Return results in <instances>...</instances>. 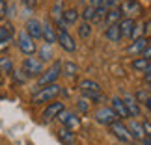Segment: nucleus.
I'll return each mask as SVG.
<instances>
[{
    "mask_svg": "<svg viewBox=\"0 0 151 145\" xmlns=\"http://www.w3.org/2000/svg\"><path fill=\"white\" fill-rule=\"evenodd\" d=\"M147 65H149V60L147 58H136V60H132V63H131V67L134 69V71H140V73H144L147 69Z\"/></svg>",
    "mask_w": 151,
    "mask_h": 145,
    "instance_id": "nucleus-28",
    "label": "nucleus"
},
{
    "mask_svg": "<svg viewBox=\"0 0 151 145\" xmlns=\"http://www.w3.org/2000/svg\"><path fill=\"white\" fill-rule=\"evenodd\" d=\"M142 129H144V132H146V138H151V123L149 121H144Z\"/></svg>",
    "mask_w": 151,
    "mask_h": 145,
    "instance_id": "nucleus-38",
    "label": "nucleus"
},
{
    "mask_svg": "<svg viewBox=\"0 0 151 145\" xmlns=\"http://www.w3.org/2000/svg\"><path fill=\"white\" fill-rule=\"evenodd\" d=\"M80 95L84 99H88L90 102H97V101H103V89L101 86L95 82V80H90L86 78L80 82Z\"/></svg>",
    "mask_w": 151,
    "mask_h": 145,
    "instance_id": "nucleus-1",
    "label": "nucleus"
},
{
    "mask_svg": "<svg viewBox=\"0 0 151 145\" xmlns=\"http://www.w3.org/2000/svg\"><path fill=\"white\" fill-rule=\"evenodd\" d=\"M147 45H149V39L147 37H138V39H134V43L129 47L127 52H129V54H138V56H140L142 52L147 49Z\"/></svg>",
    "mask_w": 151,
    "mask_h": 145,
    "instance_id": "nucleus-17",
    "label": "nucleus"
},
{
    "mask_svg": "<svg viewBox=\"0 0 151 145\" xmlns=\"http://www.w3.org/2000/svg\"><path fill=\"white\" fill-rule=\"evenodd\" d=\"M56 36H58V43H60V47L63 50H65V52H75L77 43H75V39L69 36L67 30H58V28H56Z\"/></svg>",
    "mask_w": 151,
    "mask_h": 145,
    "instance_id": "nucleus-11",
    "label": "nucleus"
},
{
    "mask_svg": "<svg viewBox=\"0 0 151 145\" xmlns=\"http://www.w3.org/2000/svg\"><path fill=\"white\" fill-rule=\"evenodd\" d=\"M0 73H13V61L8 56L0 58Z\"/></svg>",
    "mask_w": 151,
    "mask_h": 145,
    "instance_id": "nucleus-31",
    "label": "nucleus"
},
{
    "mask_svg": "<svg viewBox=\"0 0 151 145\" xmlns=\"http://www.w3.org/2000/svg\"><path fill=\"white\" fill-rule=\"evenodd\" d=\"M151 36V19L147 22H144V37H147Z\"/></svg>",
    "mask_w": 151,
    "mask_h": 145,
    "instance_id": "nucleus-39",
    "label": "nucleus"
},
{
    "mask_svg": "<svg viewBox=\"0 0 151 145\" xmlns=\"http://www.w3.org/2000/svg\"><path fill=\"white\" fill-rule=\"evenodd\" d=\"M62 74V61H54L49 69L37 76V88H45V86H50V84H56V80L60 78Z\"/></svg>",
    "mask_w": 151,
    "mask_h": 145,
    "instance_id": "nucleus-3",
    "label": "nucleus"
},
{
    "mask_svg": "<svg viewBox=\"0 0 151 145\" xmlns=\"http://www.w3.org/2000/svg\"><path fill=\"white\" fill-rule=\"evenodd\" d=\"M62 74L67 78H77L78 74V65L75 61H63L62 63Z\"/></svg>",
    "mask_w": 151,
    "mask_h": 145,
    "instance_id": "nucleus-20",
    "label": "nucleus"
},
{
    "mask_svg": "<svg viewBox=\"0 0 151 145\" xmlns=\"http://www.w3.org/2000/svg\"><path fill=\"white\" fill-rule=\"evenodd\" d=\"M138 37H144V22H134V28H132V34H131V39H138Z\"/></svg>",
    "mask_w": 151,
    "mask_h": 145,
    "instance_id": "nucleus-32",
    "label": "nucleus"
},
{
    "mask_svg": "<svg viewBox=\"0 0 151 145\" xmlns=\"http://www.w3.org/2000/svg\"><path fill=\"white\" fill-rule=\"evenodd\" d=\"M110 130H112V134L118 138L119 141H123V143H131L134 138H132V134H131V130L127 129V126L121 123V121H114L112 125H110Z\"/></svg>",
    "mask_w": 151,
    "mask_h": 145,
    "instance_id": "nucleus-7",
    "label": "nucleus"
},
{
    "mask_svg": "<svg viewBox=\"0 0 151 145\" xmlns=\"http://www.w3.org/2000/svg\"><path fill=\"white\" fill-rule=\"evenodd\" d=\"M8 47H9V41H4V39H0V52H4Z\"/></svg>",
    "mask_w": 151,
    "mask_h": 145,
    "instance_id": "nucleus-41",
    "label": "nucleus"
},
{
    "mask_svg": "<svg viewBox=\"0 0 151 145\" xmlns=\"http://www.w3.org/2000/svg\"><path fill=\"white\" fill-rule=\"evenodd\" d=\"M50 47H52V45H47V43H45L43 47L39 49V60H41L43 63H45V61H50L52 58H54V54H52V49H50Z\"/></svg>",
    "mask_w": 151,
    "mask_h": 145,
    "instance_id": "nucleus-27",
    "label": "nucleus"
},
{
    "mask_svg": "<svg viewBox=\"0 0 151 145\" xmlns=\"http://www.w3.org/2000/svg\"><path fill=\"white\" fill-rule=\"evenodd\" d=\"M2 82H4V78H2V74H0V86H2Z\"/></svg>",
    "mask_w": 151,
    "mask_h": 145,
    "instance_id": "nucleus-44",
    "label": "nucleus"
},
{
    "mask_svg": "<svg viewBox=\"0 0 151 145\" xmlns=\"http://www.w3.org/2000/svg\"><path fill=\"white\" fill-rule=\"evenodd\" d=\"M110 102H112V106H110V108L118 114L119 119H129L131 117V114H129V110H127V106H125V102H123V99H121V97H114Z\"/></svg>",
    "mask_w": 151,
    "mask_h": 145,
    "instance_id": "nucleus-14",
    "label": "nucleus"
},
{
    "mask_svg": "<svg viewBox=\"0 0 151 145\" xmlns=\"http://www.w3.org/2000/svg\"><path fill=\"white\" fill-rule=\"evenodd\" d=\"M140 56H142V58H147V60H151V43L147 45V49H146V50H144V52H142V54H140Z\"/></svg>",
    "mask_w": 151,
    "mask_h": 145,
    "instance_id": "nucleus-40",
    "label": "nucleus"
},
{
    "mask_svg": "<svg viewBox=\"0 0 151 145\" xmlns=\"http://www.w3.org/2000/svg\"><path fill=\"white\" fill-rule=\"evenodd\" d=\"M123 102H125V106L127 110H129V114H131V117H140V102L136 101V97H132L131 93H125L123 97Z\"/></svg>",
    "mask_w": 151,
    "mask_h": 145,
    "instance_id": "nucleus-13",
    "label": "nucleus"
},
{
    "mask_svg": "<svg viewBox=\"0 0 151 145\" xmlns=\"http://www.w3.org/2000/svg\"><path fill=\"white\" fill-rule=\"evenodd\" d=\"M142 145H151V138H144V140H142Z\"/></svg>",
    "mask_w": 151,
    "mask_h": 145,
    "instance_id": "nucleus-43",
    "label": "nucleus"
},
{
    "mask_svg": "<svg viewBox=\"0 0 151 145\" xmlns=\"http://www.w3.org/2000/svg\"><path fill=\"white\" fill-rule=\"evenodd\" d=\"M13 34H15V28L11 26V24H4V26H0V39H4V41H11Z\"/></svg>",
    "mask_w": 151,
    "mask_h": 145,
    "instance_id": "nucleus-29",
    "label": "nucleus"
},
{
    "mask_svg": "<svg viewBox=\"0 0 151 145\" xmlns=\"http://www.w3.org/2000/svg\"><path fill=\"white\" fill-rule=\"evenodd\" d=\"M80 2H82V4H84V2H90V0H80Z\"/></svg>",
    "mask_w": 151,
    "mask_h": 145,
    "instance_id": "nucleus-45",
    "label": "nucleus"
},
{
    "mask_svg": "<svg viewBox=\"0 0 151 145\" xmlns=\"http://www.w3.org/2000/svg\"><path fill=\"white\" fill-rule=\"evenodd\" d=\"M134 19H129V17H123L119 22H118V26H119V32H121V37H131V34H132V28H134Z\"/></svg>",
    "mask_w": 151,
    "mask_h": 145,
    "instance_id": "nucleus-16",
    "label": "nucleus"
},
{
    "mask_svg": "<svg viewBox=\"0 0 151 145\" xmlns=\"http://www.w3.org/2000/svg\"><path fill=\"white\" fill-rule=\"evenodd\" d=\"M119 11H121L123 17L136 19V17L142 13V6H140L138 0H123V2H119Z\"/></svg>",
    "mask_w": 151,
    "mask_h": 145,
    "instance_id": "nucleus-6",
    "label": "nucleus"
},
{
    "mask_svg": "<svg viewBox=\"0 0 151 145\" xmlns=\"http://www.w3.org/2000/svg\"><path fill=\"white\" fill-rule=\"evenodd\" d=\"M45 71L43 67V61L39 58H34V56H28L24 61H22V73L26 74L28 78H34V76H39Z\"/></svg>",
    "mask_w": 151,
    "mask_h": 145,
    "instance_id": "nucleus-4",
    "label": "nucleus"
},
{
    "mask_svg": "<svg viewBox=\"0 0 151 145\" xmlns=\"http://www.w3.org/2000/svg\"><path fill=\"white\" fill-rule=\"evenodd\" d=\"M11 76H13V80H15L17 84H24L26 80H28V76L22 73V69H21V71H13V73H11Z\"/></svg>",
    "mask_w": 151,
    "mask_h": 145,
    "instance_id": "nucleus-35",
    "label": "nucleus"
},
{
    "mask_svg": "<svg viewBox=\"0 0 151 145\" xmlns=\"http://www.w3.org/2000/svg\"><path fill=\"white\" fill-rule=\"evenodd\" d=\"M149 43H151V39H149Z\"/></svg>",
    "mask_w": 151,
    "mask_h": 145,
    "instance_id": "nucleus-47",
    "label": "nucleus"
},
{
    "mask_svg": "<svg viewBox=\"0 0 151 145\" xmlns=\"http://www.w3.org/2000/svg\"><path fill=\"white\" fill-rule=\"evenodd\" d=\"M118 114L114 112L112 108H99L95 112V121L99 125H112L114 121H118Z\"/></svg>",
    "mask_w": 151,
    "mask_h": 145,
    "instance_id": "nucleus-9",
    "label": "nucleus"
},
{
    "mask_svg": "<svg viewBox=\"0 0 151 145\" xmlns=\"http://www.w3.org/2000/svg\"><path fill=\"white\" fill-rule=\"evenodd\" d=\"M24 32L34 39V41H36V39H41L43 37V22L39 21V19H34V17H32V19L26 21Z\"/></svg>",
    "mask_w": 151,
    "mask_h": 145,
    "instance_id": "nucleus-8",
    "label": "nucleus"
},
{
    "mask_svg": "<svg viewBox=\"0 0 151 145\" xmlns=\"http://www.w3.org/2000/svg\"><path fill=\"white\" fill-rule=\"evenodd\" d=\"M62 93V86L58 84H50V86H45V88H39L32 97V102L34 104H43V102H50Z\"/></svg>",
    "mask_w": 151,
    "mask_h": 145,
    "instance_id": "nucleus-2",
    "label": "nucleus"
},
{
    "mask_svg": "<svg viewBox=\"0 0 151 145\" xmlns=\"http://www.w3.org/2000/svg\"><path fill=\"white\" fill-rule=\"evenodd\" d=\"M99 8H103L104 11H110V9H116L119 8V0H103Z\"/></svg>",
    "mask_w": 151,
    "mask_h": 145,
    "instance_id": "nucleus-34",
    "label": "nucleus"
},
{
    "mask_svg": "<svg viewBox=\"0 0 151 145\" xmlns=\"http://www.w3.org/2000/svg\"><path fill=\"white\" fill-rule=\"evenodd\" d=\"M101 2H103V0H90V4L93 6V8H99V6H101Z\"/></svg>",
    "mask_w": 151,
    "mask_h": 145,
    "instance_id": "nucleus-42",
    "label": "nucleus"
},
{
    "mask_svg": "<svg viewBox=\"0 0 151 145\" xmlns=\"http://www.w3.org/2000/svg\"><path fill=\"white\" fill-rule=\"evenodd\" d=\"M63 110H65L63 102H60V101L50 102L49 106L45 108V112H43V121H45V123H50L52 119H58V115H60Z\"/></svg>",
    "mask_w": 151,
    "mask_h": 145,
    "instance_id": "nucleus-10",
    "label": "nucleus"
},
{
    "mask_svg": "<svg viewBox=\"0 0 151 145\" xmlns=\"http://www.w3.org/2000/svg\"><path fill=\"white\" fill-rule=\"evenodd\" d=\"M77 32H78V37H80V39H88V37L91 36V24H90V22H86V21H82V22L78 24Z\"/></svg>",
    "mask_w": 151,
    "mask_h": 145,
    "instance_id": "nucleus-26",
    "label": "nucleus"
},
{
    "mask_svg": "<svg viewBox=\"0 0 151 145\" xmlns=\"http://www.w3.org/2000/svg\"><path fill=\"white\" fill-rule=\"evenodd\" d=\"M121 19H123V15H121L119 8H116V9L106 11V15H104V19H103V24L104 26H112V24H118Z\"/></svg>",
    "mask_w": 151,
    "mask_h": 145,
    "instance_id": "nucleus-18",
    "label": "nucleus"
},
{
    "mask_svg": "<svg viewBox=\"0 0 151 145\" xmlns=\"http://www.w3.org/2000/svg\"><path fill=\"white\" fill-rule=\"evenodd\" d=\"M149 61H151V60H149Z\"/></svg>",
    "mask_w": 151,
    "mask_h": 145,
    "instance_id": "nucleus-48",
    "label": "nucleus"
},
{
    "mask_svg": "<svg viewBox=\"0 0 151 145\" xmlns=\"http://www.w3.org/2000/svg\"><path fill=\"white\" fill-rule=\"evenodd\" d=\"M63 11H65V4H63V0H56L54 6H52V9H50V17H52V21H54V24L58 21H62Z\"/></svg>",
    "mask_w": 151,
    "mask_h": 145,
    "instance_id": "nucleus-21",
    "label": "nucleus"
},
{
    "mask_svg": "<svg viewBox=\"0 0 151 145\" xmlns=\"http://www.w3.org/2000/svg\"><path fill=\"white\" fill-rule=\"evenodd\" d=\"M129 130H131V134H132V138L134 140H144L146 138V132H144V129H142V123H136V121H131L129 123Z\"/></svg>",
    "mask_w": 151,
    "mask_h": 145,
    "instance_id": "nucleus-23",
    "label": "nucleus"
},
{
    "mask_svg": "<svg viewBox=\"0 0 151 145\" xmlns=\"http://www.w3.org/2000/svg\"><path fill=\"white\" fill-rule=\"evenodd\" d=\"M17 45H19V50L22 52V54H26V56H34L37 52L36 41H34V39L28 36L24 30L19 32V36H17Z\"/></svg>",
    "mask_w": 151,
    "mask_h": 145,
    "instance_id": "nucleus-5",
    "label": "nucleus"
},
{
    "mask_svg": "<svg viewBox=\"0 0 151 145\" xmlns=\"http://www.w3.org/2000/svg\"><path fill=\"white\" fill-rule=\"evenodd\" d=\"M104 37L108 39L110 43H119L121 39V32H119V26L118 24H112V26H106L104 28Z\"/></svg>",
    "mask_w": 151,
    "mask_h": 145,
    "instance_id": "nucleus-19",
    "label": "nucleus"
},
{
    "mask_svg": "<svg viewBox=\"0 0 151 145\" xmlns=\"http://www.w3.org/2000/svg\"><path fill=\"white\" fill-rule=\"evenodd\" d=\"M43 41L47 43V45H54L58 43V36H56V28L50 24L49 21H45L43 22Z\"/></svg>",
    "mask_w": 151,
    "mask_h": 145,
    "instance_id": "nucleus-15",
    "label": "nucleus"
},
{
    "mask_svg": "<svg viewBox=\"0 0 151 145\" xmlns=\"http://www.w3.org/2000/svg\"><path fill=\"white\" fill-rule=\"evenodd\" d=\"M149 89H151V82H149Z\"/></svg>",
    "mask_w": 151,
    "mask_h": 145,
    "instance_id": "nucleus-46",
    "label": "nucleus"
},
{
    "mask_svg": "<svg viewBox=\"0 0 151 145\" xmlns=\"http://www.w3.org/2000/svg\"><path fill=\"white\" fill-rule=\"evenodd\" d=\"M77 108H78L80 114H88L90 112V101H88V99H84V97H80L78 101H77Z\"/></svg>",
    "mask_w": 151,
    "mask_h": 145,
    "instance_id": "nucleus-33",
    "label": "nucleus"
},
{
    "mask_svg": "<svg viewBox=\"0 0 151 145\" xmlns=\"http://www.w3.org/2000/svg\"><path fill=\"white\" fill-rule=\"evenodd\" d=\"M37 0H22V8L26 9V13H30V11H34V8H36Z\"/></svg>",
    "mask_w": 151,
    "mask_h": 145,
    "instance_id": "nucleus-36",
    "label": "nucleus"
},
{
    "mask_svg": "<svg viewBox=\"0 0 151 145\" xmlns=\"http://www.w3.org/2000/svg\"><path fill=\"white\" fill-rule=\"evenodd\" d=\"M58 119H60L62 125L65 126V129H69V130H75V129H78V126H80V119L77 117V114L67 112V110H63V112L58 115Z\"/></svg>",
    "mask_w": 151,
    "mask_h": 145,
    "instance_id": "nucleus-12",
    "label": "nucleus"
},
{
    "mask_svg": "<svg viewBox=\"0 0 151 145\" xmlns=\"http://www.w3.org/2000/svg\"><path fill=\"white\" fill-rule=\"evenodd\" d=\"M6 17H8V2L0 0V21H4Z\"/></svg>",
    "mask_w": 151,
    "mask_h": 145,
    "instance_id": "nucleus-37",
    "label": "nucleus"
},
{
    "mask_svg": "<svg viewBox=\"0 0 151 145\" xmlns=\"http://www.w3.org/2000/svg\"><path fill=\"white\" fill-rule=\"evenodd\" d=\"M58 138L65 143V145H73L75 143V132L73 130H69V129H65V126H62L60 129V132H58Z\"/></svg>",
    "mask_w": 151,
    "mask_h": 145,
    "instance_id": "nucleus-24",
    "label": "nucleus"
},
{
    "mask_svg": "<svg viewBox=\"0 0 151 145\" xmlns=\"http://www.w3.org/2000/svg\"><path fill=\"white\" fill-rule=\"evenodd\" d=\"M78 17H80V13H78V9H75V8H69V9H65L63 11V22H65L67 26H71V24H75V22L78 21Z\"/></svg>",
    "mask_w": 151,
    "mask_h": 145,
    "instance_id": "nucleus-22",
    "label": "nucleus"
},
{
    "mask_svg": "<svg viewBox=\"0 0 151 145\" xmlns=\"http://www.w3.org/2000/svg\"><path fill=\"white\" fill-rule=\"evenodd\" d=\"M80 17H82V21H86V22H91L95 19V8L91 4H88V6H84V9H82V13H80Z\"/></svg>",
    "mask_w": 151,
    "mask_h": 145,
    "instance_id": "nucleus-30",
    "label": "nucleus"
},
{
    "mask_svg": "<svg viewBox=\"0 0 151 145\" xmlns=\"http://www.w3.org/2000/svg\"><path fill=\"white\" fill-rule=\"evenodd\" d=\"M136 101L140 102V104H144L147 110H151V93L149 91H144V89H140V91H136Z\"/></svg>",
    "mask_w": 151,
    "mask_h": 145,
    "instance_id": "nucleus-25",
    "label": "nucleus"
}]
</instances>
